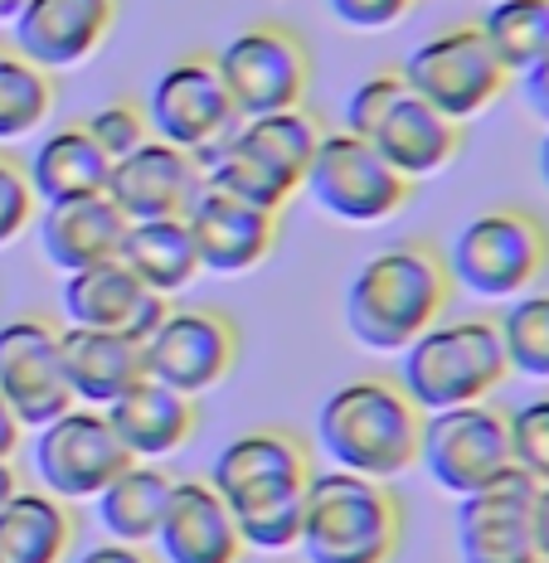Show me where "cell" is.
<instances>
[{
  "mask_svg": "<svg viewBox=\"0 0 549 563\" xmlns=\"http://www.w3.org/2000/svg\"><path fill=\"white\" fill-rule=\"evenodd\" d=\"M171 472L151 462H132L122 476H112L98 490V525L108 530V539H122V544H151L161 530V515L171 506Z\"/></svg>",
  "mask_w": 549,
  "mask_h": 563,
  "instance_id": "obj_28",
  "label": "cell"
},
{
  "mask_svg": "<svg viewBox=\"0 0 549 563\" xmlns=\"http://www.w3.org/2000/svg\"><path fill=\"white\" fill-rule=\"evenodd\" d=\"M267 563H283V559H267Z\"/></svg>",
  "mask_w": 549,
  "mask_h": 563,
  "instance_id": "obj_45",
  "label": "cell"
},
{
  "mask_svg": "<svg viewBox=\"0 0 549 563\" xmlns=\"http://www.w3.org/2000/svg\"><path fill=\"white\" fill-rule=\"evenodd\" d=\"M418 466L452 496H472V490L492 486L510 466V418L496 404H462L424 413L418 432Z\"/></svg>",
  "mask_w": 549,
  "mask_h": 563,
  "instance_id": "obj_10",
  "label": "cell"
},
{
  "mask_svg": "<svg viewBox=\"0 0 549 563\" xmlns=\"http://www.w3.org/2000/svg\"><path fill=\"white\" fill-rule=\"evenodd\" d=\"M326 5H331V15L350 30H389L408 15L414 0H326Z\"/></svg>",
  "mask_w": 549,
  "mask_h": 563,
  "instance_id": "obj_37",
  "label": "cell"
},
{
  "mask_svg": "<svg viewBox=\"0 0 549 563\" xmlns=\"http://www.w3.org/2000/svg\"><path fill=\"white\" fill-rule=\"evenodd\" d=\"M418 432L424 413L399 389V379H350L321 398L317 413V448L331 456L336 472L389 481L418 462Z\"/></svg>",
  "mask_w": 549,
  "mask_h": 563,
  "instance_id": "obj_3",
  "label": "cell"
},
{
  "mask_svg": "<svg viewBox=\"0 0 549 563\" xmlns=\"http://www.w3.org/2000/svg\"><path fill=\"white\" fill-rule=\"evenodd\" d=\"M311 476V452L287 428H253L219 448L209 486L239 520L243 549L287 554L301 539V490Z\"/></svg>",
  "mask_w": 549,
  "mask_h": 563,
  "instance_id": "obj_1",
  "label": "cell"
},
{
  "mask_svg": "<svg viewBox=\"0 0 549 563\" xmlns=\"http://www.w3.org/2000/svg\"><path fill=\"white\" fill-rule=\"evenodd\" d=\"M156 554L161 563H239L243 539L233 510L219 500V490L209 481H175L171 506L161 515L156 530Z\"/></svg>",
  "mask_w": 549,
  "mask_h": 563,
  "instance_id": "obj_21",
  "label": "cell"
},
{
  "mask_svg": "<svg viewBox=\"0 0 549 563\" xmlns=\"http://www.w3.org/2000/svg\"><path fill=\"white\" fill-rule=\"evenodd\" d=\"M506 345H501L496 316H466L438 321L408 350H399V389L418 404V413L482 404L506 384Z\"/></svg>",
  "mask_w": 549,
  "mask_h": 563,
  "instance_id": "obj_5",
  "label": "cell"
},
{
  "mask_svg": "<svg viewBox=\"0 0 549 563\" xmlns=\"http://www.w3.org/2000/svg\"><path fill=\"white\" fill-rule=\"evenodd\" d=\"M510 418V462L535 486H549V389L525 398Z\"/></svg>",
  "mask_w": 549,
  "mask_h": 563,
  "instance_id": "obj_34",
  "label": "cell"
},
{
  "mask_svg": "<svg viewBox=\"0 0 549 563\" xmlns=\"http://www.w3.org/2000/svg\"><path fill=\"white\" fill-rule=\"evenodd\" d=\"M520 98H525V108L540 117V122H549V49L520 74Z\"/></svg>",
  "mask_w": 549,
  "mask_h": 563,
  "instance_id": "obj_38",
  "label": "cell"
},
{
  "mask_svg": "<svg viewBox=\"0 0 549 563\" xmlns=\"http://www.w3.org/2000/svg\"><path fill=\"white\" fill-rule=\"evenodd\" d=\"M102 413H108L112 432L122 438V448L132 462H161V456L180 452L185 442L195 438V422H200L195 398L175 394L156 379L132 384V389L122 398H112Z\"/></svg>",
  "mask_w": 549,
  "mask_h": 563,
  "instance_id": "obj_23",
  "label": "cell"
},
{
  "mask_svg": "<svg viewBox=\"0 0 549 563\" xmlns=\"http://www.w3.org/2000/svg\"><path fill=\"white\" fill-rule=\"evenodd\" d=\"M15 472H10V462H0V500H6V496H15Z\"/></svg>",
  "mask_w": 549,
  "mask_h": 563,
  "instance_id": "obj_42",
  "label": "cell"
},
{
  "mask_svg": "<svg viewBox=\"0 0 549 563\" xmlns=\"http://www.w3.org/2000/svg\"><path fill=\"white\" fill-rule=\"evenodd\" d=\"M540 563H549V559H540Z\"/></svg>",
  "mask_w": 549,
  "mask_h": 563,
  "instance_id": "obj_46",
  "label": "cell"
},
{
  "mask_svg": "<svg viewBox=\"0 0 549 563\" xmlns=\"http://www.w3.org/2000/svg\"><path fill=\"white\" fill-rule=\"evenodd\" d=\"M20 438H25V428H20L15 408H10L6 394H0V462H10V452L20 448Z\"/></svg>",
  "mask_w": 549,
  "mask_h": 563,
  "instance_id": "obj_40",
  "label": "cell"
},
{
  "mask_svg": "<svg viewBox=\"0 0 549 563\" xmlns=\"http://www.w3.org/2000/svg\"><path fill=\"white\" fill-rule=\"evenodd\" d=\"M448 273L458 287L476 291L486 301H510L530 291L549 267V224L535 209L496 205L472 214L452 233Z\"/></svg>",
  "mask_w": 549,
  "mask_h": 563,
  "instance_id": "obj_6",
  "label": "cell"
},
{
  "mask_svg": "<svg viewBox=\"0 0 549 563\" xmlns=\"http://www.w3.org/2000/svg\"><path fill=\"white\" fill-rule=\"evenodd\" d=\"M34 190H30V175L20 161H10V156H0V249L6 243H15L20 233L30 229V219H34Z\"/></svg>",
  "mask_w": 549,
  "mask_h": 563,
  "instance_id": "obj_36",
  "label": "cell"
},
{
  "mask_svg": "<svg viewBox=\"0 0 549 563\" xmlns=\"http://www.w3.org/2000/svg\"><path fill=\"white\" fill-rule=\"evenodd\" d=\"M301 190L341 224H384L408 205L414 180H404L365 136L321 132Z\"/></svg>",
  "mask_w": 549,
  "mask_h": 563,
  "instance_id": "obj_8",
  "label": "cell"
},
{
  "mask_svg": "<svg viewBox=\"0 0 549 563\" xmlns=\"http://www.w3.org/2000/svg\"><path fill=\"white\" fill-rule=\"evenodd\" d=\"M74 544V515L50 490L0 500V563H58Z\"/></svg>",
  "mask_w": 549,
  "mask_h": 563,
  "instance_id": "obj_27",
  "label": "cell"
},
{
  "mask_svg": "<svg viewBox=\"0 0 549 563\" xmlns=\"http://www.w3.org/2000/svg\"><path fill=\"white\" fill-rule=\"evenodd\" d=\"M58 355H64V379L74 404L108 408L132 384L146 379L142 340L117 335V331H88V325H68L58 331Z\"/></svg>",
  "mask_w": 549,
  "mask_h": 563,
  "instance_id": "obj_22",
  "label": "cell"
},
{
  "mask_svg": "<svg viewBox=\"0 0 549 563\" xmlns=\"http://www.w3.org/2000/svg\"><path fill=\"white\" fill-rule=\"evenodd\" d=\"M146 122H151V136L190 151L195 166H200L219 141L233 136V126H239L243 117L233 112L229 88H224V78H219L215 58L185 54V58H175L171 68H161V78L151 84Z\"/></svg>",
  "mask_w": 549,
  "mask_h": 563,
  "instance_id": "obj_11",
  "label": "cell"
},
{
  "mask_svg": "<svg viewBox=\"0 0 549 563\" xmlns=\"http://www.w3.org/2000/svg\"><path fill=\"white\" fill-rule=\"evenodd\" d=\"M404 539V506L384 481L350 472H311L301 490L307 563H394Z\"/></svg>",
  "mask_w": 549,
  "mask_h": 563,
  "instance_id": "obj_4",
  "label": "cell"
},
{
  "mask_svg": "<svg viewBox=\"0 0 549 563\" xmlns=\"http://www.w3.org/2000/svg\"><path fill=\"white\" fill-rule=\"evenodd\" d=\"M34 432H40L34 438V472L58 500H98V490L132 466L102 408L74 404L68 413H58Z\"/></svg>",
  "mask_w": 549,
  "mask_h": 563,
  "instance_id": "obj_12",
  "label": "cell"
},
{
  "mask_svg": "<svg viewBox=\"0 0 549 563\" xmlns=\"http://www.w3.org/2000/svg\"><path fill=\"white\" fill-rule=\"evenodd\" d=\"M127 219L108 195H84V199H58L44 205L40 224V249L58 273H84V267L112 263L122 253Z\"/></svg>",
  "mask_w": 549,
  "mask_h": 563,
  "instance_id": "obj_24",
  "label": "cell"
},
{
  "mask_svg": "<svg viewBox=\"0 0 549 563\" xmlns=\"http://www.w3.org/2000/svg\"><path fill=\"white\" fill-rule=\"evenodd\" d=\"M112 20L117 0H25L10 25H15V49L44 74H58L98 54Z\"/></svg>",
  "mask_w": 549,
  "mask_h": 563,
  "instance_id": "obj_18",
  "label": "cell"
},
{
  "mask_svg": "<svg viewBox=\"0 0 549 563\" xmlns=\"http://www.w3.org/2000/svg\"><path fill=\"white\" fill-rule=\"evenodd\" d=\"M54 112V78L20 49L0 44V141H20Z\"/></svg>",
  "mask_w": 549,
  "mask_h": 563,
  "instance_id": "obj_31",
  "label": "cell"
},
{
  "mask_svg": "<svg viewBox=\"0 0 549 563\" xmlns=\"http://www.w3.org/2000/svg\"><path fill=\"white\" fill-rule=\"evenodd\" d=\"M185 229L195 239L200 267L209 273H253L277 243V214H263L209 185L185 209Z\"/></svg>",
  "mask_w": 549,
  "mask_h": 563,
  "instance_id": "obj_20",
  "label": "cell"
},
{
  "mask_svg": "<svg viewBox=\"0 0 549 563\" xmlns=\"http://www.w3.org/2000/svg\"><path fill=\"white\" fill-rule=\"evenodd\" d=\"M146 379L166 384V389L200 398L215 384L229 379V369L239 365V331L224 311L190 307V311H166L161 325L142 340Z\"/></svg>",
  "mask_w": 549,
  "mask_h": 563,
  "instance_id": "obj_13",
  "label": "cell"
},
{
  "mask_svg": "<svg viewBox=\"0 0 549 563\" xmlns=\"http://www.w3.org/2000/svg\"><path fill=\"white\" fill-rule=\"evenodd\" d=\"M360 136H365L404 180H424V175L448 170L452 156L462 151V126L448 122L442 112H433L408 84H399V92L384 102V112Z\"/></svg>",
  "mask_w": 549,
  "mask_h": 563,
  "instance_id": "obj_17",
  "label": "cell"
},
{
  "mask_svg": "<svg viewBox=\"0 0 549 563\" xmlns=\"http://www.w3.org/2000/svg\"><path fill=\"white\" fill-rule=\"evenodd\" d=\"M501 345H506V365L525 374V379L549 384V287H530L506 301L496 316Z\"/></svg>",
  "mask_w": 549,
  "mask_h": 563,
  "instance_id": "obj_32",
  "label": "cell"
},
{
  "mask_svg": "<svg viewBox=\"0 0 549 563\" xmlns=\"http://www.w3.org/2000/svg\"><path fill=\"white\" fill-rule=\"evenodd\" d=\"M535 530H540V554L549 559V486H540V506H535Z\"/></svg>",
  "mask_w": 549,
  "mask_h": 563,
  "instance_id": "obj_41",
  "label": "cell"
},
{
  "mask_svg": "<svg viewBox=\"0 0 549 563\" xmlns=\"http://www.w3.org/2000/svg\"><path fill=\"white\" fill-rule=\"evenodd\" d=\"M74 563H161V559L146 554V544H122V539H108V544L84 549Z\"/></svg>",
  "mask_w": 549,
  "mask_h": 563,
  "instance_id": "obj_39",
  "label": "cell"
},
{
  "mask_svg": "<svg viewBox=\"0 0 549 563\" xmlns=\"http://www.w3.org/2000/svg\"><path fill=\"white\" fill-rule=\"evenodd\" d=\"M117 263L142 282V287L161 291V297H175L180 287H190V282L200 277V253H195V239H190V229H185V214L127 224Z\"/></svg>",
  "mask_w": 549,
  "mask_h": 563,
  "instance_id": "obj_26",
  "label": "cell"
},
{
  "mask_svg": "<svg viewBox=\"0 0 549 563\" xmlns=\"http://www.w3.org/2000/svg\"><path fill=\"white\" fill-rule=\"evenodd\" d=\"M452 273L433 243L408 239L370 253L345 287V331L365 350L399 355L448 311Z\"/></svg>",
  "mask_w": 549,
  "mask_h": 563,
  "instance_id": "obj_2",
  "label": "cell"
},
{
  "mask_svg": "<svg viewBox=\"0 0 549 563\" xmlns=\"http://www.w3.org/2000/svg\"><path fill=\"white\" fill-rule=\"evenodd\" d=\"M476 30L492 44L496 64L510 78H520L549 49V0H492Z\"/></svg>",
  "mask_w": 549,
  "mask_h": 563,
  "instance_id": "obj_30",
  "label": "cell"
},
{
  "mask_svg": "<svg viewBox=\"0 0 549 563\" xmlns=\"http://www.w3.org/2000/svg\"><path fill=\"white\" fill-rule=\"evenodd\" d=\"M540 486L510 466L492 486L458 500V559L462 563H540V530H535Z\"/></svg>",
  "mask_w": 549,
  "mask_h": 563,
  "instance_id": "obj_14",
  "label": "cell"
},
{
  "mask_svg": "<svg viewBox=\"0 0 549 563\" xmlns=\"http://www.w3.org/2000/svg\"><path fill=\"white\" fill-rule=\"evenodd\" d=\"M215 68L229 88V102L239 117L287 112L301 108L311 88V54L297 30L263 20V25L239 30L224 49L215 54Z\"/></svg>",
  "mask_w": 549,
  "mask_h": 563,
  "instance_id": "obj_9",
  "label": "cell"
},
{
  "mask_svg": "<svg viewBox=\"0 0 549 563\" xmlns=\"http://www.w3.org/2000/svg\"><path fill=\"white\" fill-rule=\"evenodd\" d=\"M84 132L92 136V146H98L102 156H108L112 166H117L122 156H132L136 146H146V141H151V122H146V108H142V102L117 98V102H102V108L88 117Z\"/></svg>",
  "mask_w": 549,
  "mask_h": 563,
  "instance_id": "obj_35",
  "label": "cell"
},
{
  "mask_svg": "<svg viewBox=\"0 0 549 563\" xmlns=\"http://www.w3.org/2000/svg\"><path fill=\"white\" fill-rule=\"evenodd\" d=\"M0 394L15 408L20 428H44L74 408L64 355H58V331L44 316L0 321Z\"/></svg>",
  "mask_w": 549,
  "mask_h": 563,
  "instance_id": "obj_15",
  "label": "cell"
},
{
  "mask_svg": "<svg viewBox=\"0 0 549 563\" xmlns=\"http://www.w3.org/2000/svg\"><path fill=\"white\" fill-rule=\"evenodd\" d=\"M200 170H205L209 190H224L233 199H243V205L263 209V214H283V205L301 190V180H292L283 166H273L263 151H253L249 141L239 136V126H233L229 141H219L200 161Z\"/></svg>",
  "mask_w": 549,
  "mask_h": 563,
  "instance_id": "obj_29",
  "label": "cell"
},
{
  "mask_svg": "<svg viewBox=\"0 0 549 563\" xmlns=\"http://www.w3.org/2000/svg\"><path fill=\"white\" fill-rule=\"evenodd\" d=\"M239 136L249 141L253 151H263L273 166H283L292 180H307V166H311L317 141H321V122H317V117H307L301 108H287V112L243 117Z\"/></svg>",
  "mask_w": 549,
  "mask_h": 563,
  "instance_id": "obj_33",
  "label": "cell"
},
{
  "mask_svg": "<svg viewBox=\"0 0 549 563\" xmlns=\"http://www.w3.org/2000/svg\"><path fill=\"white\" fill-rule=\"evenodd\" d=\"M166 311H171V297L142 287L117 257L64 277V316L74 325H88V331H117V335L146 340Z\"/></svg>",
  "mask_w": 549,
  "mask_h": 563,
  "instance_id": "obj_19",
  "label": "cell"
},
{
  "mask_svg": "<svg viewBox=\"0 0 549 563\" xmlns=\"http://www.w3.org/2000/svg\"><path fill=\"white\" fill-rule=\"evenodd\" d=\"M30 190L44 205H58V199H84V195H108V175L112 161L92 146V136L78 126H58L34 146L30 156Z\"/></svg>",
  "mask_w": 549,
  "mask_h": 563,
  "instance_id": "obj_25",
  "label": "cell"
},
{
  "mask_svg": "<svg viewBox=\"0 0 549 563\" xmlns=\"http://www.w3.org/2000/svg\"><path fill=\"white\" fill-rule=\"evenodd\" d=\"M399 74L428 108L442 112L458 126L472 122V117H482L486 108H496L501 92L510 88V74L496 64L492 44L482 40L476 25L438 30L433 40H424L404 58Z\"/></svg>",
  "mask_w": 549,
  "mask_h": 563,
  "instance_id": "obj_7",
  "label": "cell"
},
{
  "mask_svg": "<svg viewBox=\"0 0 549 563\" xmlns=\"http://www.w3.org/2000/svg\"><path fill=\"white\" fill-rule=\"evenodd\" d=\"M205 190V170L195 166L190 151L151 136L132 156H122L108 175V199L122 209L127 224L142 219H180L190 199Z\"/></svg>",
  "mask_w": 549,
  "mask_h": 563,
  "instance_id": "obj_16",
  "label": "cell"
},
{
  "mask_svg": "<svg viewBox=\"0 0 549 563\" xmlns=\"http://www.w3.org/2000/svg\"><path fill=\"white\" fill-rule=\"evenodd\" d=\"M25 10V0H0V20H15Z\"/></svg>",
  "mask_w": 549,
  "mask_h": 563,
  "instance_id": "obj_44",
  "label": "cell"
},
{
  "mask_svg": "<svg viewBox=\"0 0 549 563\" xmlns=\"http://www.w3.org/2000/svg\"><path fill=\"white\" fill-rule=\"evenodd\" d=\"M535 161H540V180H545V190H549V132L540 136V151H535Z\"/></svg>",
  "mask_w": 549,
  "mask_h": 563,
  "instance_id": "obj_43",
  "label": "cell"
}]
</instances>
